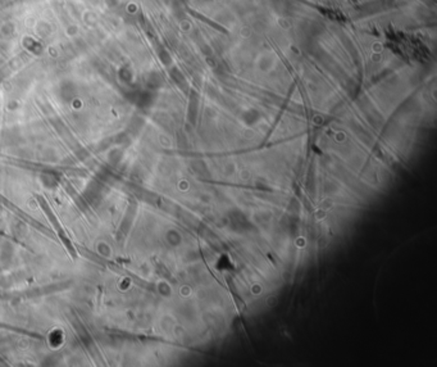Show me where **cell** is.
<instances>
[{"label":"cell","instance_id":"cell-1","mask_svg":"<svg viewBox=\"0 0 437 367\" xmlns=\"http://www.w3.org/2000/svg\"><path fill=\"white\" fill-rule=\"evenodd\" d=\"M37 200H39V204H40V206H41V208H43V210L45 211L46 216H48V218H49V221H50V222H52L53 226H54L56 231H57V233H58L59 239L62 240V243L65 245V248H67V250H68V253H69V254H71L72 258H76V257H77V253H76V250L73 249V246H72L71 242H69L68 238H67V235H65L64 231H63L62 226L59 225V222H58V220H57L56 214H54V213L52 212V210H50L49 206L46 204V202L43 199V198H37Z\"/></svg>","mask_w":437,"mask_h":367}]
</instances>
